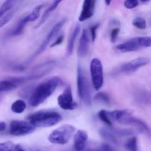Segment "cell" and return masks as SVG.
I'll return each mask as SVG.
<instances>
[{
  "label": "cell",
  "instance_id": "cell-1",
  "mask_svg": "<svg viewBox=\"0 0 151 151\" xmlns=\"http://www.w3.org/2000/svg\"><path fill=\"white\" fill-rule=\"evenodd\" d=\"M61 83V79L56 76L41 83L32 91L29 98V104L32 107H38L47 100Z\"/></svg>",
  "mask_w": 151,
  "mask_h": 151
},
{
  "label": "cell",
  "instance_id": "cell-2",
  "mask_svg": "<svg viewBox=\"0 0 151 151\" xmlns=\"http://www.w3.org/2000/svg\"><path fill=\"white\" fill-rule=\"evenodd\" d=\"M28 122L36 128H49L58 124L63 119L62 116L56 111H41L29 115Z\"/></svg>",
  "mask_w": 151,
  "mask_h": 151
},
{
  "label": "cell",
  "instance_id": "cell-3",
  "mask_svg": "<svg viewBox=\"0 0 151 151\" xmlns=\"http://www.w3.org/2000/svg\"><path fill=\"white\" fill-rule=\"evenodd\" d=\"M76 131L74 125L64 124L52 131L48 137V140L55 145H66Z\"/></svg>",
  "mask_w": 151,
  "mask_h": 151
},
{
  "label": "cell",
  "instance_id": "cell-4",
  "mask_svg": "<svg viewBox=\"0 0 151 151\" xmlns=\"http://www.w3.org/2000/svg\"><path fill=\"white\" fill-rule=\"evenodd\" d=\"M77 86H78V95L80 99L87 106H91L92 98H91V92L90 88L89 83L86 77L83 68L80 65L78 66L77 71Z\"/></svg>",
  "mask_w": 151,
  "mask_h": 151
},
{
  "label": "cell",
  "instance_id": "cell-5",
  "mask_svg": "<svg viewBox=\"0 0 151 151\" xmlns=\"http://www.w3.org/2000/svg\"><path fill=\"white\" fill-rule=\"evenodd\" d=\"M90 75L94 90L99 91L103 87L104 83L103 66L100 59L94 58L90 63Z\"/></svg>",
  "mask_w": 151,
  "mask_h": 151
},
{
  "label": "cell",
  "instance_id": "cell-6",
  "mask_svg": "<svg viewBox=\"0 0 151 151\" xmlns=\"http://www.w3.org/2000/svg\"><path fill=\"white\" fill-rule=\"evenodd\" d=\"M35 127L29 122L22 120H13L10 124V134L13 136L27 135L35 131Z\"/></svg>",
  "mask_w": 151,
  "mask_h": 151
},
{
  "label": "cell",
  "instance_id": "cell-7",
  "mask_svg": "<svg viewBox=\"0 0 151 151\" xmlns=\"http://www.w3.org/2000/svg\"><path fill=\"white\" fill-rule=\"evenodd\" d=\"M66 19H63L60 21H59L58 23H56L54 25V27L52 28L51 30L50 31V32L47 34V37L44 38L42 44L40 45V47H38V50L35 51V52L34 53L33 55L32 56L31 60H33L34 58H35V57H37L38 55H41V53L46 50V48H47V46L50 44V43L54 39L55 37L57 35V34L59 33V32H60V30L61 29V28L63 27V26L65 24V23H66Z\"/></svg>",
  "mask_w": 151,
  "mask_h": 151
},
{
  "label": "cell",
  "instance_id": "cell-8",
  "mask_svg": "<svg viewBox=\"0 0 151 151\" xmlns=\"http://www.w3.org/2000/svg\"><path fill=\"white\" fill-rule=\"evenodd\" d=\"M55 66V63L54 61H50L47 62V63H43V64L36 66L29 75L24 77V78H17V81H19V83H20L24 82V81L38 79V78L44 76L45 75H47L49 72L53 70Z\"/></svg>",
  "mask_w": 151,
  "mask_h": 151
},
{
  "label": "cell",
  "instance_id": "cell-9",
  "mask_svg": "<svg viewBox=\"0 0 151 151\" xmlns=\"http://www.w3.org/2000/svg\"><path fill=\"white\" fill-rule=\"evenodd\" d=\"M58 105L60 109L66 111L75 110L77 108V103L74 102L72 88L67 86L61 94L58 97Z\"/></svg>",
  "mask_w": 151,
  "mask_h": 151
},
{
  "label": "cell",
  "instance_id": "cell-10",
  "mask_svg": "<svg viewBox=\"0 0 151 151\" xmlns=\"http://www.w3.org/2000/svg\"><path fill=\"white\" fill-rule=\"evenodd\" d=\"M150 59L145 57H139L121 65L119 72L123 74H131L135 72L140 68L146 66L150 63Z\"/></svg>",
  "mask_w": 151,
  "mask_h": 151
},
{
  "label": "cell",
  "instance_id": "cell-11",
  "mask_svg": "<svg viewBox=\"0 0 151 151\" xmlns=\"http://www.w3.org/2000/svg\"><path fill=\"white\" fill-rule=\"evenodd\" d=\"M118 123L135 127L136 129L138 130L139 132H145L148 134H150L151 133L150 128L147 126L145 122L138 118L134 117L132 116V114H127L124 116L118 121Z\"/></svg>",
  "mask_w": 151,
  "mask_h": 151
},
{
  "label": "cell",
  "instance_id": "cell-12",
  "mask_svg": "<svg viewBox=\"0 0 151 151\" xmlns=\"http://www.w3.org/2000/svg\"><path fill=\"white\" fill-rule=\"evenodd\" d=\"M96 1L97 0H84L82 10L78 18L79 22H83L92 17L95 10Z\"/></svg>",
  "mask_w": 151,
  "mask_h": 151
},
{
  "label": "cell",
  "instance_id": "cell-13",
  "mask_svg": "<svg viewBox=\"0 0 151 151\" xmlns=\"http://www.w3.org/2000/svg\"><path fill=\"white\" fill-rule=\"evenodd\" d=\"M89 44L90 40L88 30L86 29H83L80 38L78 47V55L80 58H84L88 55L89 50Z\"/></svg>",
  "mask_w": 151,
  "mask_h": 151
},
{
  "label": "cell",
  "instance_id": "cell-14",
  "mask_svg": "<svg viewBox=\"0 0 151 151\" xmlns=\"http://www.w3.org/2000/svg\"><path fill=\"white\" fill-rule=\"evenodd\" d=\"M88 141V134L83 130H78L74 134V148L75 151H84Z\"/></svg>",
  "mask_w": 151,
  "mask_h": 151
},
{
  "label": "cell",
  "instance_id": "cell-15",
  "mask_svg": "<svg viewBox=\"0 0 151 151\" xmlns=\"http://www.w3.org/2000/svg\"><path fill=\"white\" fill-rule=\"evenodd\" d=\"M80 31H81V26L80 24H76L75 27L74 28L73 31L72 32L71 35H69V39H68L67 42V48H66V52H67L68 55H71L73 52L74 48H75V44L76 38L78 37V34H79Z\"/></svg>",
  "mask_w": 151,
  "mask_h": 151
},
{
  "label": "cell",
  "instance_id": "cell-16",
  "mask_svg": "<svg viewBox=\"0 0 151 151\" xmlns=\"http://www.w3.org/2000/svg\"><path fill=\"white\" fill-rule=\"evenodd\" d=\"M62 1H63V0H54V1H52V3L49 6L48 8L45 10V12L44 13L43 16H41V19H40L39 22L35 25V28L40 27L43 24H44V22H45L48 19V18L50 17V14H51V13H52L56 8H57L58 6L60 4V2H61Z\"/></svg>",
  "mask_w": 151,
  "mask_h": 151
},
{
  "label": "cell",
  "instance_id": "cell-17",
  "mask_svg": "<svg viewBox=\"0 0 151 151\" xmlns=\"http://www.w3.org/2000/svg\"><path fill=\"white\" fill-rule=\"evenodd\" d=\"M137 50L142 48L151 47V36L135 37L132 38Z\"/></svg>",
  "mask_w": 151,
  "mask_h": 151
},
{
  "label": "cell",
  "instance_id": "cell-18",
  "mask_svg": "<svg viewBox=\"0 0 151 151\" xmlns=\"http://www.w3.org/2000/svg\"><path fill=\"white\" fill-rule=\"evenodd\" d=\"M17 81L13 78L10 80H4L0 81V94L12 91L17 88Z\"/></svg>",
  "mask_w": 151,
  "mask_h": 151
},
{
  "label": "cell",
  "instance_id": "cell-19",
  "mask_svg": "<svg viewBox=\"0 0 151 151\" xmlns=\"http://www.w3.org/2000/svg\"><path fill=\"white\" fill-rule=\"evenodd\" d=\"M100 134L101 137L104 138L106 140H107V141L113 143V144H118L117 137L112 131L111 128V129H109V128H102L100 131Z\"/></svg>",
  "mask_w": 151,
  "mask_h": 151
},
{
  "label": "cell",
  "instance_id": "cell-20",
  "mask_svg": "<svg viewBox=\"0 0 151 151\" xmlns=\"http://www.w3.org/2000/svg\"><path fill=\"white\" fill-rule=\"evenodd\" d=\"M27 104L23 100H17L11 105V111L13 113L22 114L25 111Z\"/></svg>",
  "mask_w": 151,
  "mask_h": 151
},
{
  "label": "cell",
  "instance_id": "cell-21",
  "mask_svg": "<svg viewBox=\"0 0 151 151\" xmlns=\"http://www.w3.org/2000/svg\"><path fill=\"white\" fill-rule=\"evenodd\" d=\"M45 6L44 4H41L37 5L36 7H35V8L32 10L31 13H29V14L27 15V18L29 22H35L37 19L39 18L40 13H41V10H42L43 7Z\"/></svg>",
  "mask_w": 151,
  "mask_h": 151
},
{
  "label": "cell",
  "instance_id": "cell-22",
  "mask_svg": "<svg viewBox=\"0 0 151 151\" xmlns=\"http://www.w3.org/2000/svg\"><path fill=\"white\" fill-rule=\"evenodd\" d=\"M28 23H29V21H28L27 18V16H24V17L19 22L17 26L13 29V32H12V35L16 36V35H21V34L22 33V32L24 31L25 26H26Z\"/></svg>",
  "mask_w": 151,
  "mask_h": 151
},
{
  "label": "cell",
  "instance_id": "cell-23",
  "mask_svg": "<svg viewBox=\"0 0 151 151\" xmlns=\"http://www.w3.org/2000/svg\"><path fill=\"white\" fill-rule=\"evenodd\" d=\"M16 1V0H5L4 1L2 5L0 7V18L12 10Z\"/></svg>",
  "mask_w": 151,
  "mask_h": 151
},
{
  "label": "cell",
  "instance_id": "cell-24",
  "mask_svg": "<svg viewBox=\"0 0 151 151\" xmlns=\"http://www.w3.org/2000/svg\"><path fill=\"white\" fill-rule=\"evenodd\" d=\"M94 100L97 103H101L105 105H110L111 100L110 97H109V94L103 91H100V92L97 93L94 97Z\"/></svg>",
  "mask_w": 151,
  "mask_h": 151
},
{
  "label": "cell",
  "instance_id": "cell-25",
  "mask_svg": "<svg viewBox=\"0 0 151 151\" xmlns=\"http://www.w3.org/2000/svg\"><path fill=\"white\" fill-rule=\"evenodd\" d=\"M97 114H98L99 119H100L102 122H104L107 126H109V128L113 126V121L111 120V119L110 116H109L108 111L100 110Z\"/></svg>",
  "mask_w": 151,
  "mask_h": 151
},
{
  "label": "cell",
  "instance_id": "cell-26",
  "mask_svg": "<svg viewBox=\"0 0 151 151\" xmlns=\"http://www.w3.org/2000/svg\"><path fill=\"white\" fill-rule=\"evenodd\" d=\"M125 148L129 151L138 150V141L136 137H132L128 139L125 143Z\"/></svg>",
  "mask_w": 151,
  "mask_h": 151
},
{
  "label": "cell",
  "instance_id": "cell-27",
  "mask_svg": "<svg viewBox=\"0 0 151 151\" xmlns=\"http://www.w3.org/2000/svg\"><path fill=\"white\" fill-rule=\"evenodd\" d=\"M16 10H11L8 12L7 13H6L4 16H3L2 17L0 18V29L2 28L3 27L5 26L12 19V18L14 16L15 13H16Z\"/></svg>",
  "mask_w": 151,
  "mask_h": 151
},
{
  "label": "cell",
  "instance_id": "cell-28",
  "mask_svg": "<svg viewBox=\"0 0 151 151\" xmlns=\"http://www.w3.org/2000/svg\"><path fill=\"white\" fill-rule=\"evenodd\" d=\"M133 25L139 29H145L147 27L146 20L142 17H137L133 20Z\"/></svg>",
  "mask_w": 151,
  "mask_h": 151
},
{
  "label": "cell",
  "instance_id": "cell-29",
  "mask_svg": "<svg viewBox=\"0 0 151 151\" xmlns=\"http://www.w3.org/2000/svg\"><path fill=\"white\" fill-rule=\"evenodd\" d=\"M15 145L12 142H0V151H14Z\"/></svg>",
  "mask_w": 151,
  "mask_h": 151
},
{
  "label": "cell",
  "instance_id": "cell-30",
  "mask_svg": "<svg viewBox=\"0 0 151 151\" xmlns=\"http://www.w3.org/2000/svg\"><path fill=\"white\" fill-rule=\"evenodd\" d=\"M139 5L138 0H125L124 6L127 9H134Z\"/></svg>",
  "mask_w": 151,
  "mask_h": 151
},
{
  "label": "cell",
  "instance_id": "cell-31",
  "mask_svg": "<svg viewBox=\"0 0 151 151\" xmlns=\"http://www.w3.org/2000/svg\"><path fill=\"white\" fill-rule=\"evenodd\" d=\"M99 27H100V24L97 23L96 24L93 25L90 27V35H91V41L94 42L96 39V37H97V31Z\"/></svg>",
  "mask_w": 151,
  "mask_h": 151
},
{
  "label": "cell",
  "instance_id": "cell-32",
  "mask_svg": "<svg viewBox=\"0 0 151 151\" xmlns=\"http://www.w3.org/2000/svg\"><path fill=\"white\" fill-rule=\"evenodd\" d=\"M119 31H120V29L119 27H115L111 31V41L112 43L116 42V39H117L118 35L119 33Z\"/></svg>",
  "mask_w": 151,
  "mask_h": 151
},
{
  "label": "cell",
  "instance_id": "cell-33",
  "mask_svg": "<svg viewBox=\"0 0 151 151\" xmlns=\"http://www.w3.org/2000/svg\"><path fill=\"white\" fill-rule=\"evenodd\" d=\"M87 151H113L109 145L103 144L98 148H90Z\"/></svg>",
  "mask_w": 151,
  "mask_h": 151
},
{
  "label": "cell",
  "instance_id": "cell-34",
  "mask_svg": "<svg viewBox=\"0 0 151 151\" xmlns=\"http://www.w3.org/2000/svg\"><path fill=\"white\" fill-rule=\"evenodd\" d=\"M63 40H64V35H63V34L58 35V37L56 38V40H55L54 42L51 44L50 47H56V46H59L60 44H62Z\"/></svg>",
  "mask_w": 151,
  "mask_h": 151
},
{
  "label": "cell",
  "instance_id": "cell-35",
  "mask_svg": "<svg viewBox=\"0 0 151 151\" xmlns=\"http://www.w3.org/2000/svg\"><path fill=\"white\" fill-rule=\"evenodd\" d=\"M6 128V124L3 122H0V131H4Z\"/></svg>",
  "mask_w": 151,
  "mask_h": 151
},
{
  "label": "cell",
  "instance_id": "cell-36",
  "mask_svg": "<svg viewBox=\"0 0 151 151\" xmlns=\"http://www.w3.org/2000/svg\"><path fill=\"white\" fill-rule=\"evenodd\" d=\"M14 151H25L24 150L23 148H22V147H21L19 145H16V147H15V150Z\"/></svg>",
  "mask_w": 151,
  "mask_h": 151
},
{
  "label": "cell",
  "instance_id": "cell-37",
  "mask_svg": "<svg viewBox=\"0 0 151 151\" xmlns=\"http://www.w3.org/2000/svg\"><path fill=\"white\" fill-rule=\"evenodd\" d=\"M105 3H106V5L109 6L111 4V0H105Z\"/></svg>",
  "mask_w": 151,
  "mask_h": 151
},
{
  "label": "cell",
  "instance_id": "cell-38",
  "mask_svg": "<svg viewBox=\"0 0 151 151\" xmlns=\"http://www.w3.org/2000/svg\"><path fill=\"white\" fill-rule=\"evenodd\" d=\"M142 1H143V2H147V1H150V0H141Z\"/></svg>",
  "mask_w": 151,
  "mask_h": 151
}]
</instances>
